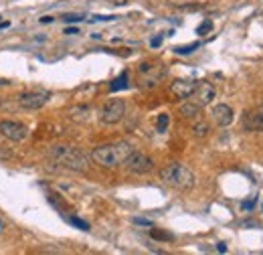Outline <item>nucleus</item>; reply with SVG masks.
I'll list each match as a JSON object with an SVG mask.
<instances>
[{"label":"nucleus","instance_id":"obj_11","mask_svg":"<svg viewBox=\"0 0 263 255\" xmlns=\"http://www.w3.org/2000/svg\"><path fill=\"white\" fill-rule=\"evenodd\" d=\"M193 97H195V101H197L198 105L204 107V105H209L215 99V87L209 81H200V83H197V89H195Z\"/></svg>","mask_w":263,"mask_h":255},{"label":"nucleus","instance_id":"obj_20","mask_svg":"<svg viewBox=\"0 0 263 255\" xmlns=\"http://www.w3.org/2000/svg\"><path fill=\"white\" fill-rule=\"evenodd\" d=\"M211 29H213V23H211V21H204V23H200V25H198L197 32L198 34H206Z\"/></svg>","mask_w":263,"mask_h":255},{"label":"nucleus","instance_id":"obj_7","mask_svg":"<svg viewBox=\"0 0 263 255\" xmlns=\"http://www.w3.org/2000/svg\"><path fill=\"white\" fill-rule=\"evenodd\" d=\"M51 99L49 92H25L18 96V105L23 110H39Z\"/></svg>","mask_w":263,"mask_h":255},{"label":"nucleus","instance_id":"obj_18","mask_svg":"<svg viewBox=\"0 0 263 255\" xmlns=\"http://www.w3.org/2000/svg\"><path fill=\"white\" fill-rule=\"evenodd\" d=\"M150 235H152V239H158V241H172V235H170V233L158 231V229H152Z\"/></svg>","mask_w":263,"mask_h":255},{"label":"nucleus","instance_id":"obj_1","mask_svg":"<svg viewBox=\"0 0 263 255\" xmlns=\"http://www.w3.org/2000/svg\"><path fill=\"white\" fill-rule=\"evenodd\" d=\"M49 158L69 170H75V172H83L89 168V156L81 148H75V146L57 144V146L49 148Z\"/></svg>","mask_w":263,"mask_h":255},{"label":"nucleus","instance_id":"obj_9","mask_svg":"<svg viewBox=\"0 0 263 255\" xmlns=\"http://www.w3.org/2000/svg\"><path fill=\"white\" fill-rule=\"evenodd\" d=\"M195 89H197V81H193V79H176L170 85V94L176 97V99H189V97H193Z\"/></svg>","mask_w":263,"mask_h":255},{"label":"nucleus","instance_id":"obj_15","mask_svg":"<svg viewBox=\"0 0 263 255\" xmlns=\"http://www.w3.org/2000/svg\"><path fill=\"white\" fill-rule=\"evenodd\" d=\"M209 132H211L209 122H204V120H198V122H195V126H193V134H195L197 138H204V136H209Z\"/></svg>","mask_w":263,"mask_h":255},{"label":"nucleus","instance_id":"obj_6","mask_svg":"<svg viewBox=\"0 0 263 255\" xmlns=\"http://www.w3.org/2000/svg\"><path fill=\"white\" fill-rule=\"evenodd\" d=\"M0 134L6 138V140H12V142H23L27 136H29V128L21 122H10V120H4L0 122Z\"/></svg>","mask_w":263,"mask_h":255},{"label":"nucleus","instance_id":"obj_2","mask_svg":"<svg viewBox=\"0 0 263 255\" xmlns=\"http://www.w3.org/2000/svg\"><path fill=\"white\" fill-rule=\"evenodd\" d=\"M134 150L132 144L128 142H114V144H103L93 148L91 158L93 162H98L103 168H116L120 164H124V160L130 156V152Z\"/></svg>","mask_w":263,"mask_h":255},{"label":"nucleus","instance_id":"obj_5","mask_svg":"<svg viewBox=\"0 0 263 255\" xmlns=\"http://www.w3.org/2000/svg\"><path fill=\"white\" fill-rule=\"evenodd\" d=\"M124 166H126L130 172H134V174H146V172H150V170L154 168V162H152L150 156L132 150L130 156L124 160Z\"/></svg>","mask_w":263,"mask_h":255},{"label":"nucleus","instance_id":"obj_25","mask_svg":"<svg viewBox=\"0 0 263 255\" xmlns=\"http://www.w3.org/2000/svg\"><path fill=\"white\" fill-rule=\"evenodd\" d=\"M134 223L144 225V227H152V221H148V219H134Z\"/></svg>","mask_w":263,"mask_h":255},{"label":"nucleus","instance_id":"obj_26","mask_svg":"<svg viewBox=\"0 0 263 255\" xmlns=\"http://www.w3.org/2000/svg\"><path fill=\"white\" fill-rule=\"evenodd\" d=\"M217 249H219L221 253H225V251H227V245H225V243H219V247H217Z\"/></svg>","mask_w":263,"mask_h":255},{"label":"nucleus","instance_id":"obj_27","mask_svg":"<svg viewBox=\"0 0 263 255\" xmlns=\"http://www.w3.org/2000/svg\"><path fill=\"white\" fill-rule=\"evenodd\" d=\"M65 34H79V31H77V29H67Z\"/></svg>","mask_w":263,"mask_h":255},{"label":"nucleus","instance_id":"obj_3","mask_svg":"<svg viewBox=\"0 0 263 255\" xmlns=\"http://www.w3.org/2000/svg\"><path fill=\"white\" fill-rule=\"evenodd\" d=\"M160 180L178 191H189L195 187V174L191 168H186L180 162H172L160 170Z\"/></svg>","mask_w":263,"mask_h":255},{"label":"nucleus","instance_id":"obj_28","mask_svg":"<svg viewBox=\"0 0 263 255\" xmlns=\"http://www.w3.org/2000/svg\"><path fill=\"white\" fill-rule=\"evenodd\" d=\"M51 21H53V16H43L41 19V23H51Z\"/></svg>","mask_w":263,"mask_h":255},{"label":"nucleus","instance_id":"obj_14","mask_svg":"<svg viewBox=\"0 0 263 255\" xmlns=\"http://www.w3.org/2000/svg\"><path fill=\"white\" fill-rule=\"evenodd\" d=\"M89 114H91V107L89 105H77V107H71V112H69V116L73 120H79V122L89 120Z\"/></svg>","mask_w":263,"mask_h":255},{"label":"nucleus","instance_id":"obj_10","mask_svg":"<svg viewBox=\"0 0 263 255\" xmlns=\"http://www.w3.org/2000/svg\"><path fill=\"white\" fill-rule=\"evenodd\" d=\"M245 128L247 130H255V132H263V101L259 105H255L253 110H249L243 118Z\"/></svg>","mask_w":263,"mask_h":255},{"label":"nucleus","instance_id":"obj_17","mask_svg":"<svg viewBox=\"0 0 263 255\" xmlns=\"http://www.w3.org/2000/svg\"><path fill=\"white\" fill-rule=\"evenodd\" d=\"M198 47H200V43H191V45H182V47H176V49H174V53H176V55H191L193 51H197Z\"/></svg>","mask_w":263,"mask_h":255},{"label":"nucleus","instance_id":"obj_13","mask_svg":"<svg viewBox=\"0 0 263 255\" xmlns=\"http://www.w3.org/2000/svg\"><path fill=\"white\" fill-rule=\"evenodd\" d=\"M200 112H202V105H198L197 101H189V103H184V105L180 107V114H182L184 118H198Z\"/></svg>","mask_w":263,"mask_h":255},{"label":"nucleus","instance_id":"obj_19","mask_svg":"<svg viewBox=\"0 0 263 255\" xmlns=\"http://www.w3.org/2000/svg\"><path fill=\"white\" fill-rule=\"evenodd\" d=\"M168 124H170L168 114H160V116H158V122H156V130H158V132H166Z\"/></svg>","mask_w":263,"mask_h":255},{"label":"nucleus","instance_id":"obj_21","mask_svg":"<svg viewBox=\"0 0 263 255\" xmlns=\"http://www.w3.org/2000/svg\"><path fill=\"white\" fill-rule=\"evenodd\" d=\"M69 221H71V223L75 225V227H79L81 231H89V225L85 223V221H81V219H77V217H71Z\"/></svg>","mask_w":263,"mask_h":255},{"label":"nucleus","instance_id":"obj_23","mask_svg":"<svg viewBox=\"0 0 263 255\" xmlns=\"http://www.w3.org/2000/svg\"><path fill=\"white\" fill-rule=\"evenodd\" d=\"M150 45H152L154 49H156V47H160V45H162V34H158V37H154V39L150 41Z\"/></svg>","mask_w":263,"mask_h":255},{"label":"nucleus","instance_id":"obj_29","mask_svg":"<svg viewBox=\"0 0 263 255\" xmlns=\"http://www.w3.org/2000/svg\"><path fill=\"white\" fill-rule=\"evenodd\" d=\"M8 27H10V23H8V21H6V23H0V31H2V29H8Z\"/></svg>","mask_w":263,"mask_h":255},{"label":"nucleus","instance_id":"obj_4","mask_svg":"<svg viewBox=\"0 0 263 255\" xmlns=\"http://www.w3.org/2000/svg\"><path fill=\"white\" fill-rule=\"evenodd\" d=\"M124 114H126V103H124V99H109V101L103 103V107H101V112H99V120H101L103 124H109V126H111V124L122 122Z\"/></svg>","mask_w":263,"mask_h":255},{"label":"nucleus","instance_id":"obj_8","mask_svg":"<svg viewBox=\"0 0 263 255\" xmlns=\"http://www.w3.org/2000/svg\"><path fill=\"white\" fill-rule=\"evenodd\" d=\"M164 75V69H160V65H152V63H142L140 65V79L146 87H154L158 85V81L162 79Z\"/></svg>","mask_w":263,"mask_h":255},{"label":"nucleus","instance_id":"obj_12","mask_svg":"<svg viewBox=\"0 0 263 255\" xmlns=\"http://www.w3.org/2000/svg\"><path fill=\"white\" fill-rule=\"evenodd\" d=\"M213 120L217 122V126L225 128L233 122V110H231L227 103H219L213 107Z\"/></svg>","mask_w":263,"mask_h":255},{"label":"nucleus","instance_id":"obj_30","mask_svg":"<svg viewBox=\"0 0 263 255\" xmlns=\"http://www.w3.org/2000/svg\"><path fill=\"white\" fill-rule=\"evenodd\" d=\"M4 227H6V225H4V221H2V219H0V235H2V233H4Z\"/></svg>","mask_w":263,"mask_h":255},{"label":"nucleus","instance_id":"obj_22","mask_svg":"<svg viewBox=\"0 0 263 255\" xmlns=\"http://www.w3.org/2000/svg\"><path fill=\"white\" fill-rule=\"evenodd\" d=\"M81 19H83V16H77V14H67L63 21H65V23H79Z\"/></svg>","mask_w":263,"mask_h":255},{"label":"nucleus","instance_id":"obj_16","mask_svg":"<svg viewBox=\"0 0 263 255\" xmlns=\"http://www.w3.org/2000/svg\"><path fill=\"white\" fill-rule=\"evenodd\" d=\"M126 87H128V73L124 71L118 79H114V83L109 85V89L111 92H120V89H126Z\"/></svg>","mask_w":263,"mask_h":255},{"label":"nucleus","instance_id":"obj_24","mask_svg":"<svg viewBox=\"0 0 263 255\" xmlns=\"http://www.w3.org/2000/svg\"><path fill=\"white\" fill-rule=\"evenodd\" d=\"M241 207H243V209H245V211H251V209H253V207H255V201H245V203H243V205H241Z\"/></svg>","mask_w":263,"mask_h":255}]
</instances>
